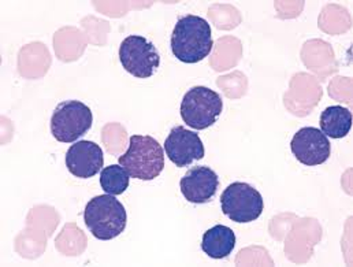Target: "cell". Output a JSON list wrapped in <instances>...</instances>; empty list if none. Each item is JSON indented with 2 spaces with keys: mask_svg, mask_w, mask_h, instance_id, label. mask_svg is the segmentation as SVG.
Masks as SVG:
<instances>
[{
  "mask_svg": "<svg viewBox=\"0 0 353 267\" xmlns=\"http://www.w3.org/2000/svg\"><path fill=\"white\" fill-rule=\"evenodd\" d=\"M290 150L296 159L305 166L325 164L332 154L327 136L318 128H301L292 139Z\"/></svg>",
  "mask_w": 353,
  "mask_h": 267,
  "instance_id": "8",
  "label": "cell"
},
{
  "mask_svg": "<svg viewBox=\"0 0 353 267\" xmlns=\"http://www.w3.org/2000/svg\"><path fill=\"white\" fill-rule=\"evenodd\" d=\"M165 150L169 159L176 168H186L193 161L204 158V146L196 132L188 130L183 126H174L165 143Z\"/></svg>",
  "mask_w": 353,
  "mask_h": 267,
  "instance_id": "9",
  "label": "cell"
},
{
  "mask_svg": "<svg viewBox=\"0 0 353 267\" xmlns=\"http://www.w3.org/2000/svg\"><path fill=\"white\" fill-rule=\"evenodd\" d=\"M234 247L236 235L230 228L225 225H216L203 235L201 250L212 259L228 258Z\"/></svg>",
  "mask_w": 353,
  "mask_h": 267,
  "instance_id": "12",
  "label": "cell"
},
{
  "mask_svg": "<svg viewBox=\"0 0 353 267\" xmlns=\"http://www.w3.org/2000/svg\"><path fill=\"white\" fill-rule=\"evenodd\" d=\"M119 165L130 177L152 181L165 168V151L158 140L151 136L133 135L128 151L119 157Z\"/></svg>",
  "mask_w": 353,
  "mask_h": 267,
  "instance_id": "2",
  "label": "cell"
},
{
  "mask_svg": "<svg viewBox=\"0 0 353 267\" xmlns=\"http://www.w3.org/2000/svg\"><path fill=\"white\" fill-rule=\"evenodd\" d=\"M104 165L103 150L93 141L81 140L74 143L66 154L68 170L77 178L96 176Z\"/></svg>",
  "mask_w": 353,
  "mask_h": 267,
  "instance_id": "10",
  "label": "cell"
},
{
  "mask_svg": "<svg viewBox=\"0 0 353 267\" xmlns=\"http://www.w3.org/2000/svg\"><path fill=\"white\" fill-rule=\"evenodd\" d=\"M321 128L332 139H344L352 128V112L341 106H330L321 115Z\"/></svg>",
  "mask_w": 353,
  "mask_h": 267,
  "instance_id": "13",
  "label": "cell"
},
{
  "mask_svg": "<svg viewBox=\"0 0 353 267\" xmlns=\"http://www.w3.org/2000/svg\"><path fill=\"white\" fill-rule=\"evenodd\" d=\"M93 117L87 104L66 100L57 106L51 117V133L61 143H74L92 128Z\"/></svg>",
  "mask_w": 353,
  "mask_h": 267,
  "instance_id": "6",
  "label": "cell"
},
{
  "mask_svg": "<svg viewBox=\"0 0 353 267\" xmlns=\"http://www.w3.org/2000/svg\"><path fill=\"white\" fill-rule=\"evenodd\" d=\"M221 204L223 214L237 224L254 222L265 210L262 195L247 182L230 184L221 196Z\"/></svg>",
  "mask_w": 353,
  "mask_h": 267,
  "instance_id": "5",
  "label": "cell"
},
{
  "mask_svg": "<svg viewBox=\"0 0 353 267\" xmlns=\"http://www.w3.org/2000/svg\"><path fill=\"white\" fill-rule=\"evenodd\" d=\"M214 47L210 23L197 15H185L176 21L172 34V51L183 63H199Z\"/></svg>",
  "mask_w": 353,
  "mask_h": 267,
  "instance_id": "1",
  "label": "cell"
},
{
  "mask_svg": "<svg viewBox=\"0 0 353 267\" xmlns=\"http://www.w3.org/2000/svg\"><path fill=\"white\" fill-rule=\"evenodd\" d=\"M183 197L194 204L208 203L219 186L218 175L207 166H196L188 170L179 182Z\"/></svg>",
  "mask_w": 353,
  "mask_h": 267,
  "instance_id": "11",
  "label": "cell"
},
{
  "mask_svg": "<svg viewBox=\"0 0 353 267\" xmlns=\"http://www.w3.org/2000/svg\"><path fill=\"white\" fill-rule=\"evenodd\" d=\"M129 175L121 165H111L104 168L100 173V185L108 195H122L129 186Z\"/></svg>",
  "mask_w": 353,
  "mask_h": 267,
  "instance_id": "14",
  "label": "cell"
},
{
  "mask_svg": "<svg viewBox=\"0 0 353 267\" xmlns=\"http://www.w3.org/2000/svg\"><path fill=\"white\" fill-rule=\"evenodd\" d=\"M84 221L89 232L99 240H112L126 228V210L112 195H100L89 200Z\"/></svg>",
  "mask_w": 353,
  "mask_h": 267,
  "instance_id": "3",
  "label": "cell"
},
{
  "mask_svg": "<svg viewBox=\"0 0 353 267\" xmlns=\"http://www.w3.org/2000/svg\"><path fill=\"white\" fill-rule=\"evenodd\" d=\"M223 110V100L219 93L207 87L189 89L181 101V117L188 126L204 130L212 126Z\"/></svg>",
  "mask_w": 353,
  "mask_h": 267,
  "instance_id": "4",
  "label": "cell"
},
{
  "mask_svg": "<svg viewBox=\"0 0 353 267\" xmlns=\"http://www.w3.org/2000/svg\"><path fill=\"white\" fill-rule=\"evenodd\" d=\"M119 61L123 69L137 79L151 77L161 63L155 44L144 36H128L119 46Z\"/></svg>",
  "mask_w": 353,
  "mask_h": 267,
  "instance_id": "7",
  "label": "cell"
}]
</instances>
